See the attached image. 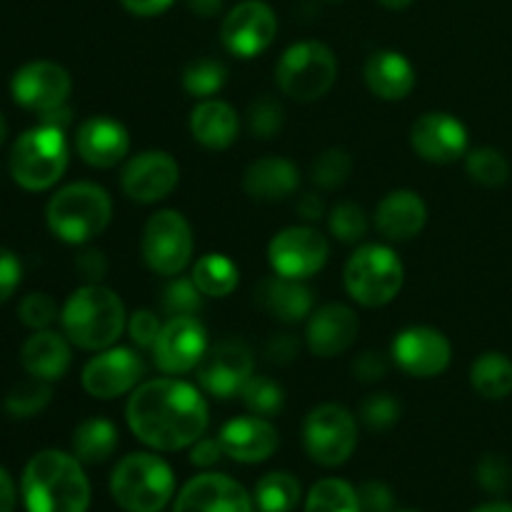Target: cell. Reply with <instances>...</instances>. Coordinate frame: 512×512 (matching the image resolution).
<instances>
[{
    "mask_svg": "<svg viewBox=\"0 0 512 512\" xmlns=\"http://www.w3.org/2000/svg\"><path fill=\"white\" fill-rule=\"evenodd\" d=\"M125 420L140 443L160 453H175L203 438L210 413L198 388L183 380L158 378L130 393Z\"/></svg>",
    "mask_w": 512,
    "mask_h": 512,
    "instance_id": "1",
    "label": "cell"
},
{
    "mask_svg": "<svg viewBox=\"0 0 512 512\" xmlns=\"http://www.w3.org/2000/svg\"><path fill=\"white\" fill-rule=\"evenodd\" d=\"M28 512H88L90 483L83 463L63 450L33 455L20 483Z\"/></svg>",
    "mask_w": 512,
    "mask_h": 512,
    "instance_id": "2",
    "label": "cell"
},
{
    "mask_svg": "<svg viewBox=\"0 0 512 512\" xmlns=\"http://www.w3.org/2000/svg\"><path fill=\"white\" fill-rule=\"evenodd\" d=\"M60 323L70 343L100 353L113 348L123 330H128V313L118 293L100 283H85L63 305Z\"/></svg>",
    "mask_w": 512,
    "mask_h": 512,
    "instance_id": "3",
    "label": "cell"
},
{
    "mask_svg": "<svg viewBox=\"0 0 512 512\" xmlns=\"http://www.w3.org/2000/svg\"><path fill=\"white\" fill-rule=\"evenodd\" d=\"M113 218V200L95 183H70L50 198L45 208L50 233L68 245L98 238Z\"/></svg>",
    "mask_w": 512,
    "mask_h": 512,
    "instance_id": "4",
    "label": "cell"
},
{
    "mask_svg": "<svg viewBox=\"0 0 512 512\" xmlns=\"http://www.w3.org/2000/svg\"><path fill=\"white\" fill-rule=\"evenodd\" d=\"M68 158L65 130L58 125L40 123L38 128L25 130L13 143L10 175L20 188L40 193V190L53 188L63 178Z\"/></svg>",
    "mask_w": 512,
    "mask_h": 512,
    "instance_id": "5",
    "label": "cell"
},
{
    "mask_svg": "<svg viewBox=\"0 0 512 512\" xmlns=\"http://www.w3.org/2000/svg\"><path fill=\"white\" fill-rule=\"evenodd\" d=\"M110 493L115 503L128 512H160L173 498L175 475L158 455H125L113 470Z\"/></svg>",
    "mask_w": 512,
    "mask_h": 512,
    "instance_id": "6",
    "label": "cell"
},
{
    "mask_svg": "<svg viewBox=\"0 0 512 512\" xmlns=\"http://www.w3.org/2000/svg\"><path fill=\"white\" fill-rule=\"evenodd\" d=\"M345 290L363 308L393 303L405 283V268L393 248L380 243L360 245L345 263Z\"/></svg>",
    "mask_w": 512,
    "mask_h": 512,
    "instance_id": "7",
    "label": "cell"
},
{
    "mask_svg": "<svg viewBox=\"0 0 512 512\" xmlns=\"http://www.w3.org/2000/svg\"><path fill=\"white\" fill-rule=\"evenodd\" d=\"M338 78V60L325 43L318 40H303L295 43L280 55L275 65V80L280 93L298 103H313V100L328 95V90Z\"/></svg>",
    "mask_w": 512,
    "mask_h": 512,
    "instance_id": "8",
    "label": "cell"
},
{
    "mask_svg": "<svg viewBox=\"0 0 512 512\" xmlns=\"http://www.w3.org/2000/svg\"><path fill=\"white\" fill-rule=\"evenodd\" d=\"M193 228L178 210H158L150 215L140 238V253L153 273L175 278L193 260Z\"/></svg>",
    "mask_w": 512,
    "mask_h": 512,
    "instance_id": "9",
    "label": "cell"
},
{
    "mask_svg": "<svg viewBox=\"0 0 512 512\" xmlns=\"http://www.w3.org/2000/svg\"><path fill=\"white\" fill-rule=\"evenodd\" d=\"M303 443L310 460L323 468L348 463L358 445V423L353 413L338 403L318 405L303 423Z\"/></svg>",
    "mask_w": 512,
    "mask_h": 512,
    "instance_id": "10",
    "label": "cell"
},
{
    "mask_svg": "<svg viewBox=\"0 0 512 512\" xmlns=\"http://www.w3.org/2000/svg\"><path fill=\"white\" fill-rule=\"evenodd\" d=\"M70 90H73L70 73L53 60H33L15 70L13 80H10V93H13L15 103L40 118H48V115L63 110L70 98Z\"/></svg>",
    "mask_w": 512,
    "mask_h": 512,
    "instance_id": "11",
    "label": "cell"
},
{
    "mask_svg": "<svg viewBox=\"0 0 512 512\" xmlns=\"http://www.w3.org/2000/svg\"><path fill=\"white\" fill-rule=\"evenodd\" d=\"M330 245L320 230L310 225H290L275 233L268 245V260L273 273L293 280H308L325 268Z\"/></svg>",
    "mask_w": 512,
    "mask_h": 512,
    "instance_id": "12",
    "label": "cell"
},
{
    "mask_svg": "<svg viewBox=\"0 0 512 512\" xmlns=\"http://www.w3.org/2000/svg\"><path fill=\"white\" fill-rule=\"evenodd\" d=\"M278 35V18L265 0H243L235 5L220 25V40L235 58H258L273 45Z\"/></svg>",
    "mask_w": 512,
    "mask_h": 512,
    "instance_id": "13",
    "label": "cell"
},
{
    "mask_svg": "<svg viewBox=\"0 0 512 512\" xmlns=\"http://www.w3.org/2000/svg\"><path fill=\"white\" fill-rule=\"evenodd\" d=\"M255 375L253 350L243 340H220L208 348L198 365V383L213 398L230 400L243 393L245 383Z\"/></svg>",
    "mask_w": 512,
    "mask_h": 512,
    "instance_id": "14",
    "label": "cell"
},
{
    "mask_svg": "<svg viewBox=\"0 0 512 512\" xmlns=\"http://www.w3.org/2000/svg\"><path fill=\"white\" fill-rule=\"evenodd\" d=\"M145 375L140 353L123 345L100 350L83 368V388L95 400H115L138 388Z\"/></svg>",
    "mask_w": 512,
    "mask_h": 512,
    "instance_id": "15",
    "label": "cell"
},
{
    "mask_svg": "<svg viewBox=\"0 0 512 512\" xmlns=\"http://www.w3.org/2000/svg\"><path fill=\"white\" fill-rule=\"evenodd\" d=\"M390 355L410 378H438L450 368L453 345L440 330L428 325H413L395 335Z\"/></svg>",
    "mask_w": 512,
    "mask_h": 512,
    "instance_id": "16",
    "label": "cell"
},
{
    "mask_svg": "<svg viewBox=\"0 0 512 512\" xmlns=\"http://www.w3.org/2000/svg\"><path fill=\"white\" fill-rule=\"evenodd\" d=\"M208 353V333L195 315L168 318L153 345L155 365L165 375H185L198 370Z\"/></svg>",
    "mask_w": 512,
    "mask_h": 512,
    "instance_id": "17",
    "label": "cell"
},
{
    "mask_svg": "<svg viewBox=\"0 0 512 512\" xmlns=\"http://www.w3.org/2000/svg\"><path fill=\"white\" fill-rule=\"evenodd\" d=\"M180 183V165L165 150H143L125 163L120 188L133 203L153 205L168 198Z\"/></svg>",
    "mask_w": 512,
    "mask_h": 512,
    "instance_id": "18",
    "label": "cell"
},
{
    "mask_svg": "<svg viewBox=\"0 0 512 512\" xmlns=\"http://www.w3.org/2000/svg\"><path fill=\"white\" fill-rule=\"evenodd\" d=\"M468 128L455 115L425 113L410 128V145L423 160L435 165H448L468 155Z\"/></svg>",
    "mask_w": 512,
    "mask_h": 512,
    "instance_id": "19",
    "label": "cell"
},
{
    "mask_svg": "<svg viewBox=\"0 0 512 512\" xmlns=\"http://www.w3.org/2000/svg\"><path fill=\"white\" fill-rule=\"evenodd\" d=\"M173 512H253V498L228 475L203 473L180 490Z\"/></svg>",
    "mask_w": 512,
    "mask_h": 512,
    "instance_id": "20",
    "label": "cell"
},
{
    "mask_svg": "<svg viewBox=\"0 0 512 512\" xmlns=\"http://www.w3.org/2000/svg\"><path fill=\"white\" fill-rule=\"evenodd\" d=\"M358 330L360 323L353 308L343 303H328L310 313L305 340H308V348L313 355L335 358V355H343L345 350L353 348Z\"/></svg>",
    "mask_w": 512,
    "mask_h": 512,
    "instance_id": "21",
    "label": "cell"
},
{
    "mask_svg": "<svg viewBox=\"0 0 512 512\" xmlns=\"http://www.w3.org/2000/svg\"><path fill=\"white\" fill-rule=\"evenodd\" d=\"M223 453L228 458L238 460V463H263L270 455L278 450L280 438L275 425L268 418L260 415H243V418H233L220 428L218 435Z\"/></svg>",
    "mask_w": 512,
    "mask_h": 512,
    "instance_id": "22",
    "label": "cell"
},
{
    "mask_svg": "<svg viewBox=\"0 0 512 512\" xmlns=\"http://www.w3.org/2000/svg\"><path fill=\"white\" fill-rule=\"evenodd\" d=\"M75 148L78 155L90 168L110 170L123 163L130 150V135L123 123L108 118V115H95L80 123L75 135Z\"/></svg>",
    "mask_w": 512,
    "mask_h": 512,
    "instance_id": "23",
    "label": "cell"
},
{
    "mask_svg": "<svg viewBox=\"0 0 512 512\" xmlns=\"http://www.w3.org/2000/svg\"><path fill=\"white\" fill-rule=\"evenodd\" d=\"M428 223V205L413 190H393L375 210V228L393 243H405L423 233Z\"/></svg>",
    "mask_w": 512,
    "mask_h": 512,
    "instance_id": "24",
    "label": "cell"
},
{
    "mask_svg": "<svg viewBox=\"0 0 512 512\" xmlns=\"http://www.w3.org/2000/svg\"><path fill=\"white\" fill-rule=\"evenodd\" d=\"M255 303L263 313L280 323H300L313 313V293L308 285L303 280L283 278L278 273L260 280L255 288Z\"/></svg>",
    "mask_w": 512,
    "mask_h": 512,
    "instance_id": "25",
    "label": "cell"
},
{
    "mask_svg": "<svg viewBox=\"0 0 512 512\" xmlns=\"http://www.w3.org/2000/svg\"><path fill=\"white\" fill-rule=\"evenodd\" d=\"M300 185V170L293 160L268 155L248 165L243 175V190L258 203H278L290 198Z\"/></svg>",
    "mask_w": 512,
    "mask_h": 512,
    "instance_id": "26",
    "label": "cell"
},
{
    "mask_svg": "<svg viewBox=\"0 0 512 512\" xmlns=\"http://www.w3.org/2000/svg\"><path fill=\"white\" fill-rule=\"evenodd\" d=\"M365 83L380 100H405L415 88L413 63L398 50H378L365 60Z\"/></svg>",
    "mask_w": 512,
    "mask_h": 512,
    "instance_id": "27",
    "label": "cell"
},
{
    "mask_svg": "<svg viewBox=\"0 0 512 512\" xmlns=\"http://www.w3.org/2000/svg\"><path fill=\"white\" fill-rule=\"evenodd\" d=\"M68 343V338L53 333V330H35V335H30L20 350L25 373L35 380H45V383H55L63 378L73 360Z\"/></svg>",
    "mask_w": 512,
    "mask_h": 512,
    "instance_id": "28",
    "label": "cell"
},
{
    "mask_svg": "<svg viewBox=\"0 0 512 512\" xmlns=\"http://www.w3.org/2000/svg\"><path fill=\"white\" fill-rule=\"evenodd\" d=\"M190 133L208 150H228L238 140L240 120L225 100H200L190 113Z\"/></svg>",
    "mask_w": 512,
    "mask_h": 512,
    "instance_id": "29",
    "label": "cell"
},
{
    "mask_svg": "<svg viewBox=\"0 0 512 512\" xmlns=\"http://www.w3.org/2000/svg\"><path fill=\"white\" fill-rule=\"evenodd\" d=\"M118 428L105 418H88L75 428L73 455L83 465H100L118 450Z\"/></svg>",
    "mask_w": 512,
    "mask_h": 512,
    "instance_id": "30",
    "label": "cell"
},
{
    "mask_svg": "<svg viewBox=\"0 0 512 512\" xmlns=\"http://www.w3.org/2000/svg\"><path fill=\"white\" fill-rule=\"evenodd\" d=\"M470 385L485 400H503L512 393V360L503 353H483L470 368Z\"/></svg>",
    "mask_w": 512,
    "mask_h": 512,
    "instance_id": "31",
    "label": "cell"
},
{
    "mask_svg": "<svg viewBox=\"0 0 512 512\" xmlns=\"http://www.w3.org/2000/svg\"><path fill=\"white\" fill-rule=\"evenodd\" d=\"M193 280L205 298H228L240 283V270L228 255L205 253L195 260Z\"/></svg>",
    "mask_w": 512,
    "mask_h": 512,
    "instance_id": "32",
    "label": "cell"
},
{
    "mask_svg": "<svg viewBox=\"0 0 512 512\" xmlns=\"http://www.w3.org/2000/svg\"><path fill=\"white\" fill-rule=\"evenodd\" d=\"M255 505L260 512H293L300 503V483L290 473H268L255 485Z\"/></svg>",
    "mask_w": 512,
    "mask_h": 512,
    "instance_id": "33",
    "label": "cell"
},
{
    "mask_svg": "<svg viewBox=\"0 0 512 512\" xmlns=\"http://www.w3.org/2000/svg\"><path fill=\"white\" fill-rule=\"evenodd\" d=\"M305 512H360L358 490L338 478L320 480L310 488Z\"/></svg>",
    "mask_w": 512,
    "mask_h": 512,
    "instance_id": "34",
    "label": "cell"
},
{
    "mask_svg": "<svg viewBox=\"0 0 512 512\" xmlns=\"http://www.w3.org/2000/svg\"><path fill=\"white\" fill-rule=\"evenodd\" d=\"M225 80H228V68L213 58H198L183 70L185 93L198 100H208L215 93H220Z\"/></svg>",
    "mask_w": 512,
    "mask_h": 512,
    "instance_id": "35",
    "label": "cell"
},
{
    "mask_svg": "<svg viewBox=\"0 0 512 512\" xmlns=\"http://www.w3.org/2000/svg\"><path fill=\"white\" fill-rule=\"evenodd\" d=\"M465 170L475 183L500 188L510 178V163L498 148H475L465 155Z\"/></svg>",
    "mask_w": 512,
    "mask_h": 512,
    "instance_id": "36",
    "label": "cell"
},
{
    "mask_svg": "<svg viewBox=\"0 0 512 512\" xmlns=\"http://www.w3.org/2000/svg\"><path fill=\"white\" fill-rule=\"evenodd\" d=\"M245 408L253 415H260V418H273L283 410L285 405V390L283 385L275 383L273 378H265V375H253V378L245 383L243 393Z\"/></svg>",
    "mask_w": 512,
    "mask_h": 512,
    "instance_id": "37",
    "label": "cell"
},
{
    "mask_svg": "<svg viewBox=\"0 0 512 512\" xmlns=\"http://www.w3.org/2000/svg\"><path fill=\"white\" fill-rule=\"evenodd\" d=\"M50 398H53L50 383L33 378L30 383H20L10 390L8 398H5V410L13 418H33V415L43 413Z\"/></svg>",
    "mask_w": 512,
    "mask_h": 512,
    "instance_id": "38",
    "label": "cell"
},
{
    "mask_svg": "<svg viewBox=\"0 0 512 512\" xmlns=\"http://www.w3.org/2000/svg\"><path fill=\"white\" fill-rule=\"evenodd\" d=\"M350 173H353V158L345 153L343 148H330L315 158L313 170V183L320 185L323 190H335L340 185L348 183Z\"/></svg>",
    "mask_w": 512,
    "mask_h": 512,
    "instance_id": "39",
    "label": "cell"
},
{
    "mask_svg": "<svg viewBox=\"0 0 512 512\" xmlns=\"http://www.w3.org/2000/svg\"><path fill=\"white\" fill-rule=\"evenodd\" d=\"M330 233L340 243H358L368 235V215L360 205L340 203L328 215Z\"/></svg>",
    "mask_w": 512,
    "mask_h": 512,
    "instance_id": "40",
    "label": "cell"
},
{
    "mask_svg": "<svg viewBox=\"0 0 512 512\" xmlns=\"http://www.w3.org/2000/svg\"><path fill=\"white\" fill-rule=\"evenodd\" d=\"M203 298L205 295L200 293L193 278H175L163 293V310L168 318L198 315V310L203 308Z\"/></svg>",
    "mask_w": 512,
    "mask_h": 512,
    "instance_id": "41",
    "label": "cell"
},
{
    "mask_svg": "<svg viewBox=\"0 0 512 512\" xmlns=\"http://www.w3.org/2000/svg\"><path fill=\"white\" fill-rule=\"evenodd\" d=\"M248 128L260 140H270L273 135H278L283 128V108L278 100L268 98V95L253 100L248 108Z\"/></svg>",
    "mask_w": 512,
    "mask_h": 512,
    "instance_id": "42",
    "label": "cell"
},
{
    "mask_svg": "<svg viewBox=\"0 0 512 512\" xmlns=\"http://www.w3.org/2000/svg\"><path fill=\"white\" fill-rule=\"evenodd\" d=\"M360 420L370 430H390L400 420V403L390 393H375L360 403Z\"/></svg>",
    "mask_w": 512,
    "mask_h": 512,
    "instance_id": "43",
    "label": "cell"
},
{
    "mask_svg": "<svg viewBox=\"0 0 512 512\" xmlns=\"http://www.w3.org/2000/svg\"><path fill=\"white\" fill-rule=\"evenodd\" d=\"M18 315L20 323L28 325V328L33 330H48L50 325L60 318L58 305H55V300L45 293L25 295V298L20 300Z\"/></svg>",
    "mask_w": 512,
    "mask_h": 512,
    "instance_id": "44",
    "label": "cell"
},
{
    "mask_svg": "<svg viewBox=\"0 0 512 512\" xmlns=\"http://www.w3.org/2000/svg\"><path fill=\"white\" fill-rule=\"evenodd\" d=\"M160 330H163V323H160V318L153 313V310H135V313L128 318L130 340L143 350H153Z\"/></svg>",
    "mask_w": 512,
    "mask_h": 512,
    "instance_id": "45",
    "label": "cell"
},
{
    "mask_svg": "<svg viewBox=\"0 0 512 512\" xmlns=\"http://www.w3.org/2000/svg\"><path fill=\"white\" fill-rule=\"evenodd\" d=\"M478 480L488 493H503L508 490L512 473L503 455H485L478 465Z\"/></svg>",
    "mask_w": 512,
    "mask_h": 512,
    "instance_id": "46",
    "label": "cell"
},
{
    "mask_svg": "<svg viewBox=\"0 0 512 512\" xmlns=\"http://www.w3.org/2000/svg\"><path fill=\"white\" fill-rule=\"evenodd\" d=\"M20 278H23V268L13 250L0 248V305L8 303L13 293L18 290Z\"/></svg>",
    "mask_w": 512,
    "mask_h": 512,
    "instance_id": "47",
    "label": "cell"
},
{
    "mask_svg": "<svg viewBox=\"0 0 512 512\" xmlns=\"http://www.w3.org/2000/svg\"><path fill=\"white\" fill-rule=\"evenodd\" d=\"M390 370V360L385 358L383 353H375V350H368V353L360 355L353 363L355 378L363 380V383H375V380H383Z\"/></svg>",
    "mask_w": 512,
    "mask_h": 512,
    "instance_id": "48",
    "label": "cell"
},
{
    "mask_svg": "<svg viewBox=\"0 0 512 512\" xmlns=\"http://www.w3.org/2000/svg\"><path fill=\"white\" fill-rule=\"evenodd\" d=\"M360 512H390L393 510V493L385 483H365L358 490Z\"/></svg>",
    "mask_w": 512,
    "mask_h": 512,
    "instance_id": "49",
    "label": "cell"
},
{
    "mask_svg": "<svg viewBox=\"0 0 512 512\" xmlns=\"http://www.w3.org/2000/svg\"><path fill=\"white\" fill-rule=\"evenodd\" d=\"M75 270H78V275L85 283H100L105 273H108V260H105L100 250H83L75 258Z\"/></svg>",
    "mask_w": 512,
    "mask_h": 512,
    "instance_id": "50",
    "label": "cell"
},
{
    "mask_svg": "<svg viewBox=\"0 0 512 512\" xmlns=\"http://www.w3.org/2000/svg\"><path fill=\"white\" fill-rule=\"evenodd\" d=\"M223 455V445H220L218 438H200L198 443L190 445V463L198 465V468H210V465L218 463Z\"/></svg>",
    "mask_w": 512,
    "mask_h": 512,
    "instance_id": "51",
    "label": "cell"
},
{
    "mask_svg": "<svg viewBox=\"0 0 512 512\" xmlns=\"http://www.w3.org/2000/svg\"><path fill=\"white\" fill-rule=\"evenodd\" d=\"M300 343L293 338V335L283 333V335H275L268 345H265V355H268L270 363H290V360L298 355Z\"/></svg>",
    "mask_w": 512,
    "mask_h": 512,
    "instance_id": "52",
    "label": "cell"
},
{
    "mask_svg": "<svg viewBox=\"0 0 512 512\" xmlns=\"http://www.w3.org/2000/svg\"><path fill=\"white\" fill-rule=\"evenodd\" d=\"M123 8L130 15H138V18H155V15L165 13L175 0H120Z\"/></svg>",
    "mask_w": 512,
    "mask_h": 512,
    "instance_id": "53",
    "label": "cell"
},
{
    "mask_svg": "<svg viewBox=\"0 0 512 512\" xmlns=\"http://www.w3.org/2000/svg\"><path fill=\"white\" fill-rule=\"evenodd\" d=\"M298 213L303 215L305 220H310V223H313V220H320L325 215V203H323V198H320V195H315V193H305V195H300V200H298Z\"/></svg>",
    "mask_w": 512,
    "mask_h": 512,
    "instance_id": "54",
    "label": "cell"
},
{
    "mask_svg": "<svg viewBox=\"0 0 512 512\" xmlns=\"http://www.w3.org/2000/svg\"><path fill=\"white\" fill-rule=\"evenodd\" d=\"M18 503V493H15V483L8 475V470L0 468V512H15Z\"/></svg>",
    "mask_w": 512,
    "mask_h": 512,
    "instance_id": "55",
    "label": "cell"
},
{
    "mask_svg": "<svg viewBox=\"0 0 512 512\" xmlns=\"http://www.w3.org/2000/svg\"><path fill=\"white\" fill-rule=\"evenodd\" d=\"M185 5L200 18H215L223 10V0H185Z\"/></svg>",
    "mask_w": 512,
    "mask_h": 512,
    "instance_id": "56",
    "label": "cell"
},
{
    "mask_svg": "<svg viewBox=\"0 0 512 512\" xmlns=\"http://www.w3.org/2000/svg\"><path fill=\"white\" fill-rule=\"evenodd\" d=\"M473 512H512L510 503H488V505H480Z\"/></svg>",
    "mask_w": 512,
    "mask_h": 512,
    "instance_id": "57",
    "label": "cell"
},
{
    "mask_svg": "<svg viewBox=\"0 0 512 512\" xmlns=\"http://www.w3.org/2000/svg\"><path fill=\"white\" fill-rule=\"evenodd\" d=\"M378 3L388 10H403L408 5H413V0H378Z\"/></svg>",
    "mask_w": 512,
    "mask_h": 512,
    "instance_id": "58",
    "label": "cell"
},
{
    "mask_svg": "<svg viewBox=\"0 0 512 512\" xmlns=\"http://www.w3.org/2000/svg\"><path fill=\"white\" fill-rule=\"evenodd\" d=\"M5 135H8V123H5L3 113H0V145L5 143Z\"/></svg>",
    "mask_w": 512,
    "mask_h": 512,
    "instance_id": "59",
    "label": "cell"
},
{
    "mask_svg": "<svg viewBox=\"0 0 512 512\" xmlns=\"http://www.w3.org/2000/svg\"><path fill=\"white\" fill-rule=\"evenodd\" d=\"M405 512H413V510H405Z\"/></svg>",
    "mask_w": 512,
    "mask_h": 512,
    "instance_id": "60",
    "label": "cell"
}]
</instances>
